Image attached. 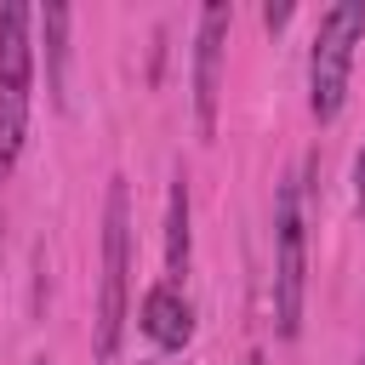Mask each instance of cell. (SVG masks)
Returning a JSON list of instances; mask_svg holds the SVG:
<instances>
[{
    "instance_id": "277c9868",
    "label": "cell",
    "mask_w": 365,
    "mask_h": 365,
    "mask_svg": "<svg viewBox=\"0 0 365 365\" xmlns=\"http://www.w3.org/2000/svg\"><path fill=\"white\" fill-rule=\"evenodd\" d=\"M228 6L211 0L200 11V40H194V120L200 137L217 131V91H222V46H228Z\"/></svg>"
},
{
    "instance_id": "7a4b0ae2",
    "label": "cell",
    "mask_w": 365,
    "mask_h": 365,
    "mask_svg": "<svg viewBox=\"0 0 365 365\" xmlns=\"http://www.w3.org/2000/svg\"><path fill=\"white\" fill-rule=\"evenodd\" d=\"M125 279H131V194L125 177L108 182V211H103V297H97V359L120 354V325H125Z\"/></svg>"
},
{
    "instance_id": "6da1fadb",
    "label": "cell",
    "mask_w": 365,
    "mask_h": 365,
    "mask_svg": "<svg viewBox=\"0 0 365 365\" xmlns=\"http://www.w3.org/2000/svg\"><path fill=\"white\" fill-rule=\"evenodd\" d=\"M359 34H365V0H342V6H331L319 17L314 51H308V108H314V120H336L342 114Z\"/></svg>"
},
{
    "instance_id": "9c48e42d",
    "label": "cell",
    "mask_w": 365,
    "mask_h": 365,
    "mask_svg": "<svg viewBox=\"0 0 365 365\" xmlns=\"http://www.w3.org/2000/svg\"><path fill=\"white\" fill-rule=\"evenodd\" d=\"M262 23H268V29H285V23H291V6H285V0L274 6V0H268V6H262Z\"/></svg>"
},
{
    "instance_id": "5b68a950",
    "label": "cell",
    "mask_w": 365,
    "mask_h": 365,
    "mask_svg": "<svg viewBox=\"0 0 365 365\" xmlns=\"http://www.w3.org/2000/svg\"><path fill=\"white\" fill-rule=\"evenodd\" d=\"M143 336L160 342V348H182L194 336V314H188V302H182L177 285H154L143 297Z\"/></svg>"
},
{
    "instance_id": "8fae6325",
    "label": "cell",
    "mask_w": 365,
    "mask_h": 365,
    "mask_svg": "<svg viewBox=\"0 0 365 365\" xmlns=\"http://www.w3.org/2000/svg\"><path fill=\"white\" fill-rule=\"evenodd\" d=\"M245 365H268V359H262V354H251V359H245Z\"/></svg>"
},
{
    "instance_id": "8992f818",
    "label": "cell",
    "mask_w": 365,
    "mask_h": 365,
    "mask_svg": "<svg viewBox=\"0 0 365 365\" xmlns=\"http://www.w3.org/2000/svg\"><path fill=\"white\" fill-rule=\"evenodd\" d=\"M23 137H29V86L0 80V177L17 165Z\"/></svg>"
},
{
    "instance_id": "52a82bcc",
    "label": "cell",
    "mask_w": 365,
    "mask_h": 365,
    "mask_svg": "<svg viewBox=\"0 0 365 365\" xmlns=\"http://www.w3.org/2000/svg\"><path fill=\"white\" fill-rule=\"evenodd\" d=\"M165 285H177L188 274V182H171V205H165Z\"/></svg>"
},
{
    "instance_id": "7c38bea8",
    "label": "cell",
    "mask_w": 365,
    "mask_h": 365,
    "mask_svg": "<svg viewBox=\"0 0 365 365\" xmlns=\"http://www.w3.org/2000/svg\"><path fill=\"white\" fill-rule=\"evenodd\" d=\"M359 365H365V359H359Z\"/></svg>"
},
{
    "instance_id": "3957f363",
    "label": "cell",
    "mask_w": 365,
    "mask_h": 365,
    "mask_svg": "<svg viewBox=\"0 0 365 365\" xmlns=\"http://www.w3.org/2000/svg\"><path fill=\"white\" fill-rule=\"evenodd\" d=\"M302 240H308L302 182L285 177L274 194V319H279V336H297V325H302V274H308Z\"/></svg>"
},
{
    "instance_id": "ba28073f",
    "label": "cell",
    "mask_w": 365,
    "mask_h": 365,
    "mask_svg": "<svg viewBox=\"0 0 365 365\" xmlns=\"http://www.w3.org/2000/svg\"><path fill=\"white\" fill-rule=\"evenodd\" d=\"M46 23V63H51V103L63 108L68 91H63V57H68V6H46L40 11Z\"/></svg>"
},
{
    "instance_id": "30bf717a",
    "label": "cell",
    "mask_w": 365,
    "mask_h": 365,
    "mask_svg": "<svg viewBox=\"0 0 365 365\" xmlns=\"http://www.w3.org/2000/svg\"><path fill=\"white\" fill-rule=\"evenodd\" d=\"M354 194H359V205H365V148H359V160H354Z\"/></svg>"
},
{
    "instance_id": "4fadbf2b",
    "label": "cell",
    "mask_w": 365,
    "mask_h": 365,
    "mask_svg": "<svg viewBox=\"0 0 365 365\" xmlns=\"http://www.w3.org/2000/svg\"><path fill=\"white\" fill-rule=\"evenodd\" d=\"M40 365H46V359H40Z\"/></svg>"
}]
</instances>
